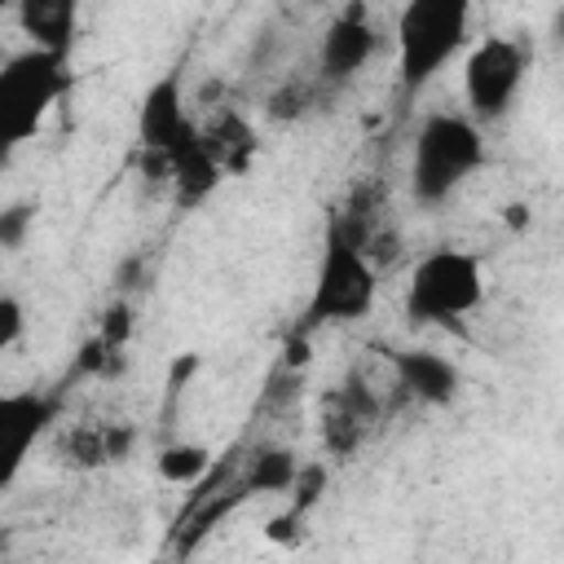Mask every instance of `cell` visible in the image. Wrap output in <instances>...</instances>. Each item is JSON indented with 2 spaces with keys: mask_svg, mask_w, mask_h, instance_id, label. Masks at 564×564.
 Segmentation results:
<instances>
[{
  "mask_svg": "<svg viewBox=\"0 0 564 564\" xmlns=\"http://www.w3.org/2000/svg\"><path fill=\"white\" fill-rule=\"evenodd\" d=\"M132 441H137V432H132L128 423H110V427H106V445H110V463H123V458H128V449H132Z\"/></svg>",
  "mask_w": 564,
  "mask_h": 564,
  "instance_id": "cell-24",
  "label": "cell"
},
{
  "mask_svg": "<svg viewBox=\"0 0 564 564\" xmlns=\"http://www.w3.org/2000/svg\"><path fill=\"white\" fill-rule=\"evenodd\" d=\"M106 427L110 423H75L66 436H62V458L79 471L88 467H101L110 463V445H106Z\"/></svg>",
  "mask_w": 564,
  "mask_h": 564,
  "instance_id": "cell-16",
  "label": "cell"
},
{
  "mask_svg": "<svg viewBox=\"0 0 564 564\" xmlns=\"http://www.w3.org/2000/svg\"><path fill=\"white\" fill-rule=\"evenodd\" d=\"M375 26L366 22V4H348L322 35V79L326 84H348L370 57H375Z\"/></svg>",
  "mask_w": 564,
  "mask_h": 564,
  "instance_id": "cell-8",
  "label": "cell"
},
{
  "mask_svg": "<svg viewBox=\"0 0 564 564\" xmlns=\"http://www.w3.org/2000/svg\"><path fill=\"white\" fill-rule=\"evenodd\" d=\"M308 88L304 84H286V88H278L273 97H269V115L273 119H300L304 110H308Z\"/></svg>",
  "mask_w": 564,
  "mask_h": 564,
  "instance_id": "cell-21",
  "label": "cell"
},
{
  "mask_svg": "<svg viewBox=\"0 0 564 564\" xmlns=\"http://www.w3.org/2000/svg\"><path fill=\"white\" fill-rule=\"evenodd\" d=\"M18 22L31 35V48H48V53H70L75 44V26H79V9L70 0H22L18 4Z\"/></svg>",
  "mask_w": 564,
  "mask_h": 564,
  "instance_id": "cell-11",
  "label": "cell"
},
{
  "mask_svg": "<svg viewBox=\"0 0 564 564\" xmlns=\"http://www.w3.org/2000/svg\"><path fill=\"white\" fill-rule=\"evenodd\" d=\"M203 145L225 172H247L256 154V128L234 110H216L212 123L203 128Z\"/></svg>",
  "mask_w": 564,
  "mask_h": 564,
  "instance_id": "cell-13",
  "label": "cell"
},
{
  "mask_svg": "<svg viewBox=\"0 0 564 564\" xmlns=\"http://www.w3.org/2000/svg\"><path fill=\"white\" fill-rule=\"evenodd\" d=\"M485 163V137L467 115L436 110L423 119L410 154V189L423 207L445 203Z\"/></svg>",
  "mask_w": 564,
  "mask_h": 564,
  "instance_id": "cell-2",
  "label": "cell"
},
{
  "mask_svg": "<svg viewBox=\"0 0 564 564\" xmlns=\"http://www.w3.org/2000/svg\"><path fill=\"white\" fill-rule=\"evenodd\" d=\"M375 291H379V278H375L370 256L357 251L335 225H326L313 295H308V308L295 335H308L313 326H326V322H361L375 308Z\"/></svg>",
  "mask_w": 564,
  "mask_h": 564,
  "instance_id": "cell-3",
  "label": "cell"
},
{
  "mask_svg": "<svg viewBox=\"0 0 564 564\" xmlns=\"http://www.w3.org/2000/svg\"><path fill=\"white\" fill-rule=\"evenodd\" d=\"M57 410H62V397H48V392H9V397H0V427H4V441H9L4 480H13V471L26 458V449L35 445L40 432H48Z\"/></svg>",
  "mask_w": 564,
  "mask_h": 564,
  "instance_id": "cell-9",
  "label": "cell"
},
{
  "mask_svg": "<svg viewBox=\"0 0 564 564\" xmlns=\"http://www.w3.org/2000/svg\"><path fill=\"white\" fill-rule=\"evenodd\" d=\"M529 53L511 35H485L463 62V93L476 119H502L524 84Z\"/></svg>",
  "mask_w": 564,
  "mask_h": 564,
  "instance_id": "cell-6",
  "label": "cell"
},
{
  "mask_svg": "<svg viewBox=\"0 0 564 564\" xmlns=\"http://www.w3.org/2000/svg\"><path fill=\"white\" fill-rule=\"evenodd\" d=\"M132 326H137L132 304H128V300H115V304H106L101 317H97V339H106L110 348H123V344L132 339Z\"/></svg>",
  "mask_w": 564,
  "mask_h": 564,
  "instance_id": "cell-19",
  "label": "cell"
},
{
  "mask_svg": "<svg viewBox=\"0 0 564 564\" xmlns=\"http://www.w3.org/2000/svg\"><path fill=\"white\" fill-rule=\"evenodd\" d=\"M167 163H172V194H176L181 207H198V203L212 198L216 185L225 181V167L207 154L203 132H198V141H189V145H181L176 154H167Z\"/></svg>",
  "mask_w": 564,
  "mask_h": 564,
  "instance_id": "cell-12",
  "label": "cell"
},
{
  "mask_svg": "<svg viewBox=\"0 0 564 564\" xmlns=\"http://www.w3.org/2000/svg\"><path fill=\"white\" fill-rule=\"evenodd\" d=\"M471 4L467 0H410L397 13V70L401 93H423L441 66L467 44Z\"/></svg>",
  "mask_w": 564,
  "mask_h": 564,
  "instance_id": "cell-1",
  "label": "cell"
},
{
  "mask_svg": "<svg viewBox=\"0 0 564 564\" xmlns=\"http://www.w3.org/2000/svg\"><path fill=\"white\" fill-rule=\"evenodd\" d=\"M198 132L203 128H194V119L185 115V101H181V75L176 70L159 75L145 88L141 106H137V141H141V150L176 154L181 145L198 141Z\"/></svg>",
  "mask_w": 564,
  "mask_h": 564,
  "instance_id": "cell-7",
  "label": "cell"
},
{
  "mask_svg": "<svg viewBox=\"0 0 564 564\" xmlns=\"http://www.w3.org/2000/svg\"><path fill=\"white\" fill-rule=\"evenodd\" d=\"M392 370H397V388H401L410 401L449 405V401L458 397V366L445 361L441 352L401 348V352H392Z\"/></svg>",
  "mask_w": 564,
  "mask_h": 564,
  "instance_id": "cell-10",
  "label": "cell"
},
{
  "mask_svg": "<svg viewBox=\"0 0 564 564\" xmlns=\"http://www.w3.org/2000/svg\"><path fill=\"white\" fill-rule=\"evenodd\" d=\"M551 31H555V35H560V40H564V9H560V13H555V22H551Z\"/></svg>",
  "mask_w": 564,
  "mask_h": 564,
  "instance_id": "cell-27",
  "label": "cell"
},
{
  "mask_svg": "<svg viewBox=\"0 0 564 564\" xmlns=\"http://www.w3.org/2000/svg\"><path fill=\"white\" fill-rule=\"evenodd\" d=\"M485 300V273L471 251L441 247L427 251L405 286V317L414 326H458Z\"/></svg>",
  "mask_w": 564,
  "mask_h": 564,
  "instance_id": "cell-4",
  "label": "cell"
},
{
  "mask_svg": "<svg viewBox=\"0 0 564 564\" xmlns=\"http://www.w3.org/2000/svg\"><path fill=\"white\" fill-rule=\"evenodd\" d=\"M308 361V335H295L291 330V339H286V357H282V370H300Z\"/></svg>",
  "mask_w": 564,
  "mask_h": 564,
  "instance_id": "cell-26",
  "label": "cell"
},
{
  "mask_svg": "<svg viewBox=\"0 0 564 564\" xmlns=\"http://www.w3.org/2000/svg\"><path fill=\"white\" fill-rule=\"evenodd\" d=\"M361 436H366V423L352 419L339 401L326 397V423H322V441H326V449L339 454V458H348V454L361 445Z\"/></svg>",
  "mask_w": 564,
  "mask_h": 564,
  "instance_id": "cell-17",
  "label": "cell"
},
{
  "mask_svg": "<svg viewBox=\"0 0 564 564\" xmlns=\"http://www.w3.org/2000/svg\"><path fill=\"white\" fill-rule=\"evenodd\" d=\"M212 467V449L207 445H194V441H176V445H163L159 449V476L167 485H194L203 480Z\"/></svg>",
  "mask_w": 564,
  "mask_h": 564,
  "instance_id": "cell-15",
  "label": "cell"
},
{
  "mask_svg": "<svg viewBox=\"0 0 564 564\" xmlns=\"http://www.w3.org/2000/svg\"><path fill=\"white\" fill-rule=\"evenodd\" d=\"M295 476H300L295 454H291V449H278V445H264V449L251 454V463L242 467V480H238V485L247 489V498H260V494H291Z\"/></svg>",
  "mask_w": 564,
  "mask_h": 564,
  "instance_id": "cell-14",
  "label": "cell"
},
{
  "mask_svg": "<svg viewBox=\"0 0 564 564\" xmlns=\"http://www.w3.org/2000/svg\"><path fill=\"white\" fill-rule=\"evenodd\" d=\"M141 273H145L141 256H128V260L119 264V273H115V286H119V291H137V286H141Z\"/></svg>",
  "mask_w": 564,
  "mask_h": 564,
  "instance_id": "cell-25",
  "label": "cell"
},
{
  "mask_svg": "<svg viewBox=\"0 0 564 564\" xmlns=\"http://www.w3.org/2000/svg\"><path fill=\"white\" fill-rule=\"evenodd\" d=\"M300 524H304V516H295V511L286 507L282 516H273V520L264 524V538H269V542H282V546H291V542H300Z\"/></svg>",
  "mask_w": 564,
  "mask_h": 564,
  "instance_id": "cell-23",
  "label": "cell"
},
{
  "mask_svg": "<svg viewBox=\"0 0 564 564\" xmlns=\"http://www.w3.org/2000/svg\"><path fill=\"white\" fill-rule=\"evenodd\" d=\"M322 494H326V463L300 467V476H295V485H291V511H295V516H308V511L322 502Z\"/></svg>",
  "mask_w": 564,
  "mask_h": 564,
  "instance_id": "cell-18",
  "label": "cell"
},
{
  "mask_svg": "<svg viewBox=\"0 0 564 564\" xmlns=\"http://www.w3.org/2000/svg\"><path fill=\"white\" fill-rule=\"evenodd\" d=\"M66 88H70V70L62 53H48V48L13 53L0 66V119H4L9 145L26 141Z\"/></svg>",
  "mask_w": 564,
  "mask_h": 564,
  "instance_id": "cell-5",
  "label": "cell"
},
{
  "mask_svg": "<svg viewBox=\"0 0 564 564\" xmlns=\"http://www.w3.org/2000/svg\"><path fill=\"white\" fill-rule=\"evenodd\" d=\"M22 326H26L22 300L18 295H0V348H13L22 339Z\"/></svg>",
  "mask_w": 564,
  "mask_h": 564,
  "instance_id": "cell-22",
  "label": "cell"
},
{
  "mask_svg": "<svg viewBox=\"0 0 564 564\" xmlns=\"http://www.w3.org/2000/svg\"><path fill=\"white\" fill-rule=\"evenodd\" d=\"M31 220H35V207H31V203H9V207L0 212V247H4V251H18Z\"/></svg>",
  "mask_w": 564,
  "mask_h": 564,
  "instance_id": "cell-20",
  "label": "cell"
}]
</instances>
